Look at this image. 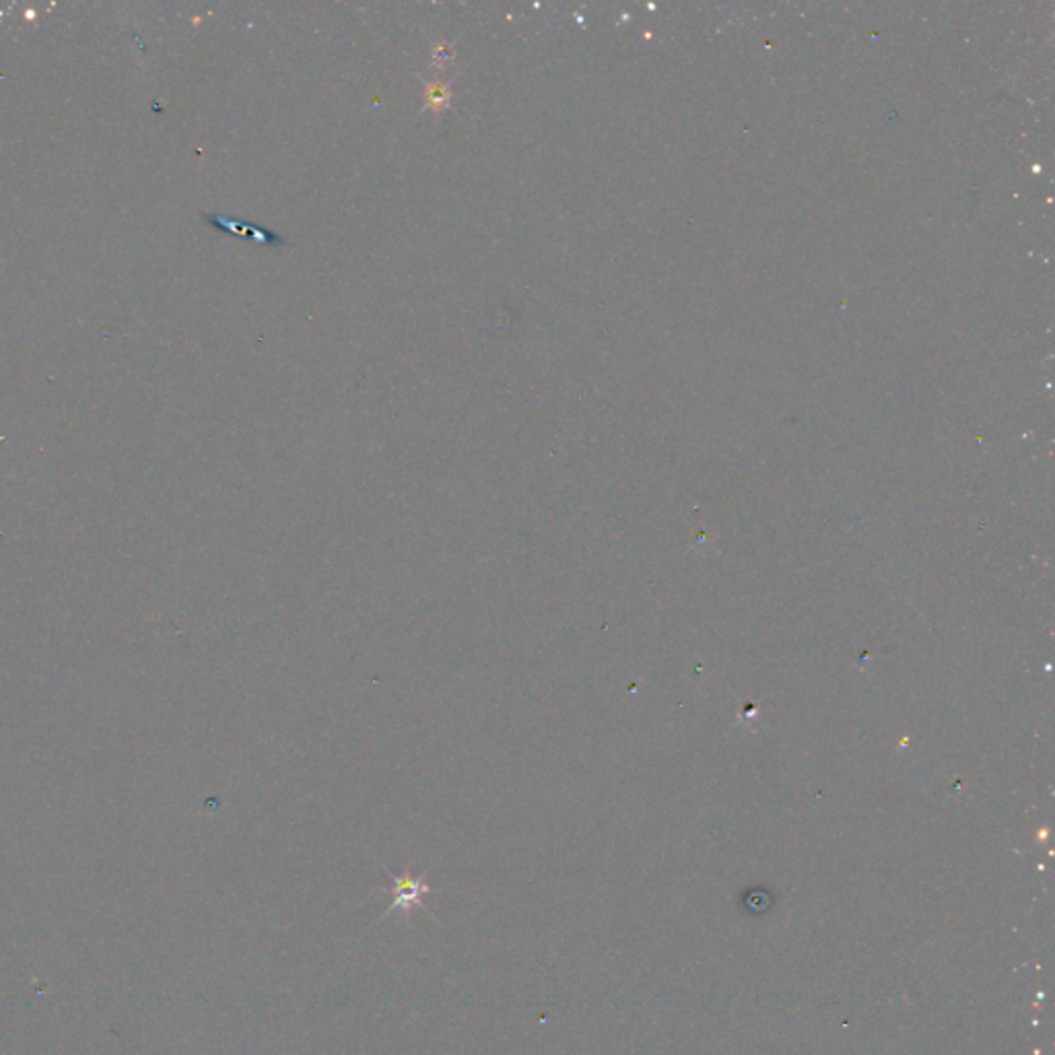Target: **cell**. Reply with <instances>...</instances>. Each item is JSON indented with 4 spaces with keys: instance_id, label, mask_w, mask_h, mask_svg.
<instances>
[{
    "instance_id": "1",
    "label": "cell",
    "mask_w": 1055,
    "mask_h": 1055,
    "mask_svg": "<svg viewBox=\"0 0 1055 1055\" xmlns=\"http://www.w3.org/2000/svg\"><path fill=\"white\" fill-rule=\"evenodd\" d=\"M386 872L392 881V903L379 919L388 918L394 911H402L405 918H410L412 909L423 907V897L433 893V888L427 883V874L412 876L409 870H405L402 874H394L390 870Z\"/></svg>"
},
{
    "instance_id": "2",
    "label": "cell",
    "mask_w": 1055,
    "mask_h": 1055,
    "mask_svg": "<svg viewBox=\"0 0 1055 1055\" xmlns=\"http://www.w3.org/2000/svg\"><path fill=\"white\" fill-rule=\"evenodd\" d=\"M205 222L211 223L213 227H219L223 231L227 234H241V236H252L254 239H260L264 243H273V246H283L285 239L279 238L273 231L269 229H260V227H252V225H243V223L227 222V219H222V217H215V215H206Z\"/></svg>"
}]
</instances>
